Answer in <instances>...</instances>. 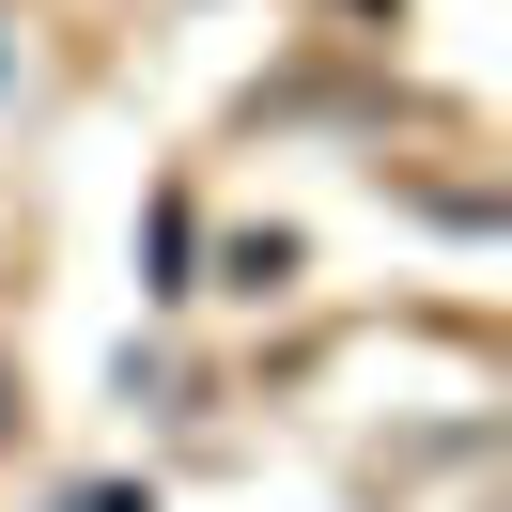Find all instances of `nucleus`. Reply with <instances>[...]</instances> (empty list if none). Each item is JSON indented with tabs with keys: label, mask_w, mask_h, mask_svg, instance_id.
Segmentation results:
<instances>
[]
</instances>
